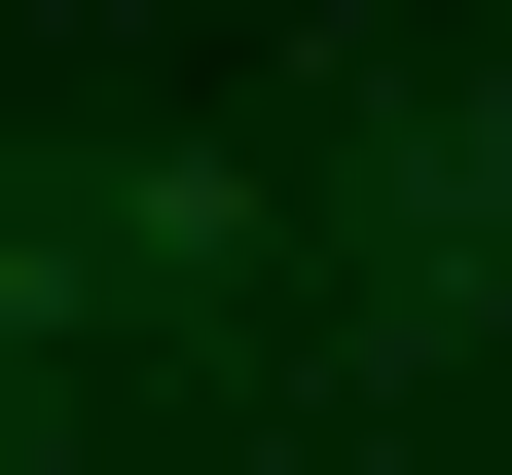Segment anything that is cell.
I'll list each match as a JSON object with an SVG mask.
<instances>
[{"instance_id":"1","label":"cell","mask_w":512,"mask_h":475,"mask_svg":"<svg viewBox=\"0 0 512 475\" xmlns=\"http://www.w3.org/2000/svg\"><path fill=\"white\" fill-rule=\"evenodd\" d=\"M110 293H147V329L220 293V183H183V147H147V183H110V147H37V183H0V329H110Z\"/></svg>"},{"instance_id":"2","label":"cell","mask_w":512,"mask_h":475,"mask_svg":"<svg viewBox=\"0 0 512 475\" xmlns=\"http://www.w3.org/2000/svg\"><path fill=\"white\" fill-rule=\"evenodd\" d=\"M366 293H512V110H403V147H366Z\"/></svg>"}]
</instances>
